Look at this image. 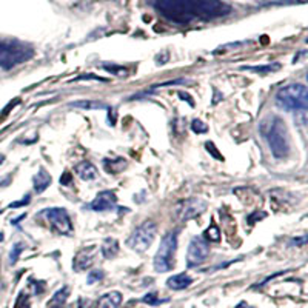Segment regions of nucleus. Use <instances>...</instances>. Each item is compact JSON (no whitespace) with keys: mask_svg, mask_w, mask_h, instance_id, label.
<instances>
[{"mask_svg":"<svg viewBox=\"0 0 308 308\" xmlns=\"http://www.w3.org/2000/svg\"><path fill=\"white\" fill-rule=\"evenodd\" d=\"M150 3L164 19L177 25L208 22L233 13L222 0H150Z\"/></svg>","mask_w":308,"mask_h":308,"instance_id":"f257e3e1","label":"nucleus"},{"mask_svg":"<svg viewBox=\"0 0 308 308\" xmlns=\"http://www.w3.org/2000/svg\"><path fill=\"white\" fill-rule=\"evenodd\" d=\"M260 134L267 140L271 154L276 159L287 157L290 153V134L287 130V123L279 116L267 117L260 123Z\"/></svg>","mask_w":308,"mask_h":308,"instance_id":"f03ea898","label":"nucleus"},{"mask_svg":"<svg viewBox=\"0 0 308 308\" xmlns=\"http://www.w3.org/2000/svg\"><path fill=\"white\" fill-rule=\"evenodd\" d=\"M34 56L31 45L16 39H0V68L13 70L14 66L28 62Z\"/></svg>","mask_w":308,"mask_h":308,"instance_id":"7ed1b4c3","label":"nucleus"},{"mask_svg":"<svg viewBox=\"0 0 308 308\" xmlns=\"http://www.w3.org/2000/svg\"><path fill=\"white\" fill-rule=\"evenodd\" d=\"M278 105L287 111H307L308 94L307 86L302 84H291L283 86L276 94Z\"/></svg>","mask_w":308,"mask_h":308,"instance_id":"20e7f679","label":"nucleus"},{"mask_svg":"<svg viewBox=\"0 0 308 308\" xmlns=\"http://www.w3.org/2000/svg\"><path fill=\"white\" fill-rule=\"evenodd\" d=\"M177 248V234L167 233L162 237L161 247L154 256V270L157 273H167L174 267V254Z\"/></svg>","mask_w":308,"mask_h":308,"instance_id":"39448f33","label":"nucleus"},{"mask_svg":"<svg viewBox=\"0 0 308 308\" xmlns=\"http://www.w3.org/2000/svg\"><path fill=\"white\" fill-rule=\"evenodd\" d=\"M157 233V226L153 221H146L140 226H138L128 237V247L138 253H145L151 247Z\"/></svg>","mask_w":308,"mask_h":308,"instance_id":"423d86ee","label":"nucleus"},{"mask_svg":"<svg viewBox=\"0 0 308 308\" xmlns=\"http://www.w3.org/2000/svg\"><path fill=\"white\" fill-rule=\"evenodd\" d=\"M210 256V245L207 239L202 236H196L191 239L187 252V264L190 268H195L197 265H202L207 257Z\"/></svg>","mask_w":308,"mask_h":308,"instance_id":"0eeeda50","label":"nucleus"},{"mask_svg":"<svg viewBox=\"0 0 308 308\" xmlns=\"http://www.w3.org/2000/svg\"><path fill=\"white\" fill-rule=\"evenodd\" d=\"M43 214H45V218H47V221L53 225L54 230H57L60 234H70L73 231L71 219L65 208H57V207L48 208L43 211Z\"/></svg>","mask_w":308,"mask_h":308,"instance_id":"6e6552de","label":"nucleus"},{"mask_svg":"<svg viewBox=\"0 0 308 308\" xmlns=\"http://www.w3.org/2000/svg\"><path fill=\"white\" fill-rule=\"evenodd\" d=\"M207 210V202L202 199H187L177 203L176 213L182 221H190L197 218L199 214H202Z\"/></svg>","mask_w":308,"mask_h":308,"instance_id":"1a4fd4ad","label":"nucleus"},{"mask_svg":"<svg viewBox=\"0 0 308 308\" xmlns=\"http://www.w3.org/2000/svg\"><path fill=\"white\" fill-rule=\"evenodd\" d=\"M116 205H117V196L114 195L112 191H102L94 197V200L91 202L89 208L99 213H104V211L112 210Z\"/></svg>","mask_w":308,"mask_h":308,"instance_id":"9d476101","label":"nucleus"},{"mask_svg":"<svg viewBox=\"0 0 308 308\" xmlns=\"http://www.w3.org/2000/svg\"><path fill=\"white\" fill-rule=\"evenodd\" d=\"M94 254H96V252H94V248H85V250H82L81 253H77V256H76V259H74V268L77 270V271H81V270H86V268H89L91 265H93V262H94Z\"/></svg>","mask_w":308,"mask_h":308,"instance_id":"9b49d317","label":"nucleus"},{"mask_svg":"<svg viewBox=\"0 0 308 308\" xmlns=\"http://www.w3.org/2000/svg\"><path fill=\"white\" fill-rule=\"evenodd\" d=\"M193 283V278H190L187 273H179V275H174V276H171L168 278L167 280V287L171 288V290H185L188 288L190 285Z\"/></svg>","mask_w":308,"mask_h":308,"instance_id":"f8f14e48","label":"nucleus"},{"mask_svg":"<svg viewBox=\"0 0 308 308\" xmlns=\"http://www.w3.org/2000/svg\"><path fill=\"white\" fill-rule=\"evenodd\" d=\"M122 293L119 291H110L104 294L102 298L97 301L96 308H119L122 304Z\"/></svg>","mask_w":308,"mask_h":308,"instance_id":"ddd939ff","label":"nucleus"},{"mask_svg":"<svg viewBox=\"0 0 308 308\" xmlns=\"http://www.w3.org/2000/svg\"><path fill=\"white\" fill-rule=\"evenodd\" d=\"M76 173L82 180H94L99 177V171L97 168L91 164V162H82L76 167Z\"/></svg>","mask_w":308,"mask_h":308,"instance_id":"4468645a","label":"nucleus"},{"mask_svg":"<svg viewBox=\"0 0 308 308\" xmlns=\"http://www.w3.org/2000/svg\"><path fill=\"white\" fill-rule=\"evenodd\" d=\"M32 180H34V190H36V193H43L51 184V176L50 173H47L45 168H40Z\"/></svg>","mask_w":308,"mask_h":308,"instance_id":"2eb2a0df","label":"nucleus"},{"mask_svg":"<svg viewBox=\"0 0 308 308\" xmlns=\"http://www.w3.org/2000/svg\"><path fill=\"white\" fill-rule=\"evenodd\" d=\"M100 252L104 254L105 259H112L119 253V242L114 237H107L104 244L100 247Z\"/></svg>","mask_w":308,"mask_h":308,"instance_id":"dca6fc26","label":"nucleus"},{"mask_svg":"<svg viewBox=\"0 0 308 308\" xmlns=\"http://www.w3.org/2000/svg\"><path fill=\"white\" fill-rule=\"evenodd\" d=\"M242 71H250V73H257V74H268L280 70V63H270V65H259V66H242Z\"/></svg>","mask_w":308,"mask_h":308,"instance_id":"f3484780","label":"nucleus"},{"mask_svg":"<svg viewBox=\"0 0 308 308\" xmlns=\"http://www.w3.org/2000/svg\"><path fill=\"white\" fill-rule=\"evenodd\" d=\"M76 108H82V110H105L108 108L105 104H102L99 100H77L71 104Z\"/></svg>","mask_w":308,"mask_h":308,"instance_id":"a211bd4d","label":"nucleus"},{"mask_svg":"<svg viewBox=\"0 0 308 308\" xmlns=\"http://www.w3.org/2000/svg\"><path fill=\"white\" fill-rule=\"evenodd\" d=\"M68 294H70V288H68V287L60 288L59 291H57V293L53 296V299H51V302H50V307H51V308L62 307V305L65 304L66 298H68Z\"/></svg>","mask_w":308,"mask_h":308,"instance_id":"6ab92c4d","label":"nucleus"},{"mask_svg":"<svg viewBox=\"0 0 308 308\" xmlns=\"http://www.w3.org/2000/svg\"><path fill=\"white\" fill-rule=\"evenodd\" d=\"M24 248H25V245L22 244V242H17V244H14L13 245V248H11V253H9V262L11 264H16V262L19 260V256L22 254V252H24Z\"/></svg>","mask_w":308,"mask_h":308,"instance_id":"aec40b11","label":"nucleus"},{"mask_svg":"<svg viewBox=\"0 0 308 308\" xmlns=\"http://www.w3.org/2000/svg\"><path fill=\"white\" fill-rule=\"evenodd\" d=\"M203 239H208V241H213V242H218L221 239V231H219V226L216 225H211L207 231H205V234L202 236Z\"/></svg>","mask_w":308,"mask_h":308,"instance_id":"412c9836","label":"nucleus"},{"mask_svg":"<svg viewBox=\"0 0 308 308\" xmlns=\"http://www.w3.org/2000/svg\"><path fill=\"white\" fill-rule=\"evenodd\" d=\"M191 130L197 133V134H203V133H207L208 131V127H207V123H203L202 120L199 119H195L191 122Z\"/></svg>","mask_w":308,"mask_h":308,"instance_id":"4be33fe9","label":"nucleus"},{"mask_svg":"<svg viewBox=\"0 0 308 308\" xmlns=\"http://www.w3.org/2000/svg\"><path fill=\"white\" fill-rule=\"evenodd\" d=\"M142 301H143L145 304H150V305H159L161 302H164L162 299H159V298H157V293H154V291L145 294Z\"/></svg>","mask_w":308,"mask_h":308,"instance_id":"5701e85b","label":"nucleus"},{"mask_svg":"<svg viewBox=\"0 0 308 308\" xmlns=\"http://www.w3.org/2000/svg\"><path fill=\"white\" fill-rule=\"evenodd\" d=\"M102 279H104V271H102V270H94V271H91L88 275L86 282L88 283H94V282H99Z\"/></svg>","mask_w":308,"mask_h":308,"instance_id":"b1692460","label":"nucleus"},{"mask_svg":"<svg viewBox=\"0 0 308 308\" xmlns=\"http://www.w3.org/2000/svg\"><path fill=\"white\" fill-rule=\"evenodd\" d=\"M14 308H31L29 301H28V296L22 293L17 298V301H16V307Z\"/></svg>","mask_w":308,"mask_h":308,"instance_id":"393cba45","label":"nucleus"},{"mask_svg":"<svg viewBox=\"0 0 308 308\" xmlns=\"http://www.w3.org/2000/svg\"><path fill=\"white\" fill-rule=\"evenodd\" d=\"M29 199H31V196L29 195H27L24 199H22L20 202H14V203H11L9 205V208H19V207H24V205H28L29 203Z\"/></svg>","mask_w":308,"mask_h":308,"instance_id":"a878e982","label":"nucleus"},{"mask_svg":"<svg viewBox=\"0 0 308 308\" xmlns=\"http://www.w3.org/2000/svg\"><path fill=\"white\" fill-rule=\"evenodd\" d=\"M104 81L105 82V79H102V77H97V76H93V74H85V76H81V77H77L76 81Z\"/></svg>","mask_w":308,"mask_h":308,"instance_id":"bb28decb","label":"nucleus"},{"mask_svg":"<svg viewBox=\"0 0 308 308\" xmlns=\"http://www.w3.org/2000/svg\"><path fill=\"white\" fill-rule=\"evenodd\" d=\"M71 179H73V176H71L70 173H65V174L60 177V184H62V185H68V184L71 182Z\"/></svg>","mask_w":308,"mask_h":308,"instance_id":"cd10ccee","label":"nucleus"},{"mask_svg":"<svg viewBox=\"0 0 308 308\" xmlns=\"http://www.w3.org/2000/svg\"><path fill=\"white\" fill-rule=\"evenodd\" d=\"M207 148H211V154H213L214 157H218V159H224V157H222L221 154H218V153H216V151H218V150H216V148H214V145H213L211 142H208V143H207Z\"/></svg>","mask_w":308,"mask_h":308,"instance_id":"c85d7f7f","label":"nucleus"},{"mask_svg":"<svg viewBox=\"0 0 308 308\" xmlns=\"http://www.w3.org/2000/svg\"><path fill=\"white\" fill-rule=\"evenodd\" d=\"M236 308H254V307H252V305L247 304V302H241V304H237Z\"/></svg>","mask_w":308,"mask_h":308,"instance_id":"c756f323","label":"nucleus"},{"mask_svg":"<svg viewBox=\"0 0 308 308\" xmlns=\"http://www.w3.org/2000/svg\"><path fill=\"white\" fill-rule=\"evenodd\" d=\"M3 161H5V157H3V156H0V165H2Z\"/></svg>","mask_w":308,"mask_h":308,"instance_id":"7c9ffc66","label":"nucleus"},{"mask_svg":"<svg viewBox=\"0 0 308 308\" xmlns=\"http://www.w3.org/2000/svg\"><path fill=\"white\" fill-rule=\"evenodd\" d=\"M3 241V234L2 233H0V242H2Z\"/></svg>","mask_w":308,"mask_h":308,"instance_id":"2f4dec72","label":"nucleus"}]
</instances>
